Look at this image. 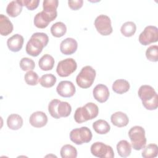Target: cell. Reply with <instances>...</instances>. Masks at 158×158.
<instances>
[{
    "label": "cell",
    "instance_id": "6da1fadb",
    "mask_svg": "<svg viewBox=\"0 0 158 158\" xmlns=\"http://www.w3.org/2000/svg\"><path fill=\"white\" fill-rule=\"evenodd\" d=\"M49 41L48 36L44 33H33L27 43L25 50L27 53L33 57L38 56L46 46Z\"/></svg>",
    "mask_w": 158,
    "mask_h": 158
},
{
    "label": "cell",
    "instance_id": "7a4b0ae2",
    "mask_svg": "<svg viewBox=\"0 0 158 158\" xmlns=\"http://www.w3.org/2000/svg\"><path fill=\"white\" fill-rule=\"evenodd\" d=\"M138 94L143 106L146 109L152 110L157 108V94L151 86L147 85L141 86Z\"/></svg>",
    "mask_w": 158,
    "mask_h": 158
},
{
    "label": "cell",
    "instance_id": "3957f363",
    "mask_svg": "<svg viewBox=\"0 0 158 158\" xmlns=\"http://www.w3.org/2000/svg\"><path fill=\"white\" fill-rule=\"evenodd\" d=\"M99 114V109L93 102H88L83 107H78L74 114V119L78 123H81L96 118Z\"/></svg>",
    "mask_w": 158,
    "mask_h": 158
},
{
    "label": "cell",
    "instance_id": "277c9868",
    "mask_svg": "<svg viewBox=\"0 0 158 158\" xmlns=\"http://www.w3.org/2000/svg\"><path fill=\"white\" fill-rule=\"evenodd\" d=\"M48 111L53 118L58 119L69 116L72 112V107L67 102L54 99L49 102Z\"/></svg>",
    "mask_w": 158,
    "mask_h": 158
},
{
    "label": "cell",
    "instance_id": "5b68a950",
    "mask_svg": "<svg viewBox=\"0 0 158 158\" xmlns=\"http://www.w3.org/2000/svg\"><path fill=\"white\" fill-rule=\"evenodd\" d=\"M132 147L134 149L139 151L144 148L146 144L145 130L141 126H134L128 131Z\"/></svg>",
    "mask_w": 158,
    "mask_h": 158
},
{
    "label": "cell",
    "instance_id": "8992f818",
    "mask_svg": "<svg viewBox=\"0 0 158 158\" xmlns=\"http://www.w3.org/2000/svg\"><path fill=\"white\" fill-rule=\"evenodd\" d=\"M96 75V71L91 66H85L77 76L76 83L81 88H88L92 86Z\"/></svg>",
    "mask_w": 158,
    "mask_h": 158
},
{
    "label": "cell",
    "instance_id": "52a82bcc",
    "mask_svg": "<svg viewBox=\"0 0 158 158\" xmlns=\"http://www.w3.org/2000/svg\"><path fill=\"white\" fill-rule=\"evenodd\" d=\"M92 137L93 135L90 129L86 127L75 128L70 133V140L77 145L90 142Z\"/></svg>",
    "mask_w": 158,
    "mask_h": 158
},
{
    "label": "cell",
    "instance_id": "ba28073f",
    "mask_svg": "<svg viewBox=\"0 0 158 158\" xmlns=\"http://www.w3.org/2000/svg\"><path fill=\"white\" fill-rule=\"evenodd\" d=\"M91 153L95 157L99 158H113L114 152L110 146L102 142H95L90 148Z\"/></svg>",
    "mask_w": 158,
    "mask_h": 158
},
{
    "label": "cell",
    "instance_id": "9c48e42d",
    "mask_svg": "<svg viewBox=\"0 0 158 158\" xmlns=\"http://www.w3.org/2000/svg\"><path fill=\"white\" fill-rule=\"evenodd\" d=\"M77 68L76 61L73 58H67L59 61L56 68V72L61 77H66L73 73Z\"/></svg>",
    "mask_w": 158,
    "mask_h": 158
},
{
    "label": "cell",
    "instance_id": "30bf717a",
    "mask_svg": "<svg viewBox=\"0 0 158 158\" xmlns=\"http://www.w3.org/2000/svg\"><path fill=\"white\" fill-rule=\"evenodd\" d=\"M139 42L144 46L157 42L158 40V29L156 26L148 25L140 33Z\"/></svg>",
    "mask_w": 158,
    "mask_h": 158
},
{
    "label": "cell",
    "instance_id": "8fae6325",
    "mask_svg": "<svg viewBox=\"0 0 158 158\" xmlns=\"http://www.w3.org/2000/svg\"><path fill=\"white\" fill-rule=\"evenodd\" d=\"M94 26L98 32L103 36L109 35L113 31L110 19L106 15L98 16L94 20Z\"/></svg>",
    "mask_w": 158,
    "mask_h": 158
},
{
    "label": "cell",
    "instance_id": "7c38bea8",
    "mask_svg": "<svg viewBox=\"0 0 158 158\" xmlns=\"http://www.w3.org/2000/svg\"><path fill=\"white\" fill-rule=\"evenodd\" d=\"M57 93L59 95L64 98H70L74 95L76 91L73 83L68 80L60 81L56 88Z\"/></svg>",
    "mask_w": 158,
    "mask_h": 158
},
{
    "label": "cell",
    "instance_id": "4fadbf2b",
    "mask_svg": "<svg viewBox=\"0 0 158 158\" xmlns=\"http://www.w3.org/2000/svg\"><path fill=\"white\" fill-rule=\"evenodd\" d=\"M78 48L77 41L72 38H67L60 43V52L65 55H71L75 52Z\"/></svg>",
    "mask_w": 158,
    "mask_h": 158
},
{
    "label": "cell",
    "instance_id": "5bb4252c",
    "mask_svg": "<svg viewBox=\"0 0 158 158\" xmlns=\"http://www.w3.org/2000/svg\"><path fill=\"white\" fill-rule=\"evenodd\" d=\"M29 122L31 126L35 128H41L46 125L48 122V117L44 112L42 111H36L30 115Z\"/></svg>",
    "mask_w": 158,
    "mask_h": 158
},
{
    "label": "cell",
    "instance_id": "9a60e30c",
    "mask_svg": "<svg viewBox=\"0 0 158 158\" xmlns=\"http://www.w3.org/2000/svg\"><path fill=\"white\" fill-rule=\"evenodd\" d=\"M93 94L94 99L101 103L106 102L109 97V89L104 84L97 85L93 90Z\"/></svg>",
    "mask_w": 158,
    "mask_h": 158
},
{
    "label": "cell",
    "instance_id": "2e32d148",
    "mask_svg": "<svg viewBox=\"0 0 158 158\" xmlns=\"http://www.w3.org/2000/svg\"><path fill=\"white\" fill-rule=\"evenodd\" d=\"M24 39L23 37L19 34H15L7 41V45L9 50L12 52L19 51L23 46Z\"/></svg>",
    "mask_w": 158,
    "mask_h": 158
},
{
    "label": "cell",
    "instance_id": "e0dca14e",
    "mask_svg": "<svg viewBox=\"0 0 158 158\" xmlns=\"http://www.w3.org/2000/svg\"><path fill=\"white\" fill-rule=\"evenodd\" d=\"M59 5L57 0H44L43 2V11L54 20L57 15V8Z\"/></svg>",
    "mask_w": 158,
    "mask_h": 158
},
{
    "label": "cell",
    "instance_id": "ac0fdd59",
    "mask_svg": "<svg viewBox=\"0 0 158 158\" xmlns=\"http://www.w3.org/2000/svg\"><path fill=\"white\" fill-rule=\"evenodd\" d=\"M110 120L114 125L120 128L127 126L129 122V118L127 114L120 111L112 114Z\"/></svg>",
    "mask_w": 158,
    "mask_h": 158
},
{
    "label": "cell",
    "instance_id": "d6986e66",
    "mask_svg": "<svg viewBox=\"0 0 158 158\" xmlns=\"http://www.w3.org/2000/svg\"><path fill=\"white\" fill-rule=\"evenodd\" d=\"M53 21L52 19L43 10L37 13L34 17V25L39 28H44L49 23Z\"/></svg>",
    "mask_w": 158,
    "mask_h": 158
},
{
    "label": "cell",
    "instance_id": "ffe728a7",
    "mask_svg": "<svg viewBox=\"0 0 158 158\" xmlns=\"http://www.w3.org/2000/svg\"><path fill=\"white\" fill-rule=\"evenodd\" d=\"M14 27L9 19L3 15H0V33L2 36H7L13 31Z\"/></svg>",
    "mask_w": 158,
    "mask_h": 158
},
{
    "label": "cell",
    "instance_id": "44dd1931",
    "mask_svg": "<svg viewBox=\"0 0 158 158\" xmlns=\"http://www.w3.org/2000/svg\"><path fill=\"white\" fill-rule=\"evenodd\" d=\"M22 7L23 5L20 0L12 1L7 6L6 12L9 16L15 17L21 13Z\"/></svg>",
    "mask_w": 158,
    "mask_h": 158
},
{
    "label": "cell",
    "instance_id": "7402d4cb",
    "mask_svg": "<svg viewBox=\"0 0 158 158\" xmlns=\"http://www.w3.org/2000/svg\"><path fill=\"white\" fill-rule=\"evenodd\" d=\"M23 118L18 114H12L8 116L7 118V127L12 130H17L23 125Z\"/></svg>",
    "mask_w": 158,
    "mask_h": 158
},
{
    "label": "cell",
    "instance_id": "603a6c76",
    "mask_svg": "<svg viewBox=\"0 0 158 158\" xmlns=\"http://www.w3.org/2000/svg\"><path fill=\"white\" fill-rule=\"evenodd\" d=\"M130 85L129 82L124 79H118L112 84V90L119 94L127 93L130 89Z\"/></svg>",
    "mask_w": 158,
    "mask_h": 158
},
{
    "label": "cell",
    "instance_id": "cb8c5ba5",
    "mask_svg": "<svg viewBox=\"0 0 158 158\" xmlns=\"http://www.w3.org/2000/svg\"><path fill=\"white\" fill-rule=\"evenodd\" d=\"M54 59L53 57L48 54L43 55L38 61L40 68L43 71L51 70L54 65Z\"/></svg>",
    "mask_w": 158,
    "mask_h": 158
},
{
    "label": "cell",
    "instance_id": "d4e9b609",
    "mask_svg": "<svg viewBox=\"0 0 158 158\" xmlns=\"http://www.w3.org/2000/svg\"><path fill=\"white\" fill-rule=\"evenodd\" d=\"M118 155L122 157H127L131 154V146L127 140H121L117 144Z\"/></svg>",
    "mask_w": 158,
    "mask_h": 158
},
{
    "label": "cell",
    "instance_id": "484cf974",
    "mask_svg": "<svg viewBox=\"0 0 158 158\" xmlns=\"http://www.w3.org/2000/svg\"><path fill=\"white\" fill-rule=\"evenodd\" d=\"M93 128L97 133L100 135L106 134L110 130V125L107 123V122L102 119L95 121L93 123Z\"/></svg>",
    "mask_w": 158,
    "mask_h": 158
},
{
    "label": "cell",
    "instance_id": "4316f807",
    "mask_svg": "<svg viewBox=\"0 0 158 158\" xmlns=\"http://www.w3.org/2000/svg\"><path fill=\"white\" fill-rule=\"evenodd\" d=\"M67 31L66 25L62 22H57L51 27V33L54 37L60 38L64 36Z\"/></svg>",
    "mask_w": 158,
    "mask_h": 158
},
{
    "label": "cell",
    "instance_id": "83f0119b",
    "mask_svg": "<svg viewBox=\"0 0 158 158\" xmlns=\"http://www.w3.org/2000/svg\"><path fill=\"white\" fill-rule=\"evenodd\" d=\"M60 153L62 158H76L77 157V151L71 144L64 145L61 148Z\"/></svg>",
    "mask_w": 158,
    "mask_h": 158
},
{
    "label": "cell",
    "instance_id": "f1b7e54d",
    "mask_svg": "<svg viewBox=\"0 0 158 158\" xmlns=\"http://www.w3.org/2000/svg\"><path fill=\"white\" fill-rule=\"evenodd\" d=\"M136 30V24L133 22H127L124 23L120 28L122 34L126 37H130L133 36Z\"/></svg>",
    "mask_w": 158,
    "mask_h": 158
},
{
    "label": "cell",
    "instance_id": "f546056e",
    "mask_svg": "<svg viewBox=\"0 0 158 158\" xmlns=\"http://www.w3.org/2000/svg\"><path fill=\"white\" fill-rule=\"evenodd\" d=\"M158 147L156 144H149L144 148L142 157L144 158H154L157 156Z\"/></svg>",
    "mask_w": 158,
    "mask_h": 158
},
{
    "label": "cell",
    "instance_id": "4dcf8cb0",
    "mask_svg": "<svg viewBox=\"0 0 158 158\" xmlns=\"http://www.w3.org/2000/svg\"><path fill=\"white\" fill-rule=\"evenodd\" d=\"M56 77L51 74L47 73L42 75L39 80L40 85L44 88H51L53 86L56 82Z\"/></svg>",
    "mask_w": 158,
    "mask_h": 158
},
{
    "label": "cell",
    "instance_id": "1f68e13d",
    "mask_svg": "<svg viewBox=\"0 0 158 158\" xmlns=\"http://www.w3.org/2000/svg\"><path fill=\"white\" fill-rule=\"evenodd\" d=\"M146 58L151 62L158 60V46L157 45L150 46L146 51Z\"/></svg>",
    "mask_w": 158,
    "mask_h": 158
},
{
    "label": "cell",
    "instance_id": "d6a6232c",
    "mask_svg": "<svg viewBox=\"0 0 158 158\" xmlns=\"http://www.w3.org/2000/svg\"><path fill=\"white\" fill-rule=\"evenodd\" d=\"M24 79L27 85L35 86L38 83L39 77L36 72L32 70H30L25 73L24 76Z\"/></svg>",
    "mask_w": 158,
    "mask_h": 158
},
{
    "label": "cell",
    "instance_id": "836d02e7",
    "mask_svg": "<svg viewBox=\"0 0 158 158\" xmlns=\"http://www.w3.org/2000/svg\"><path fill=\"white\" fill-rule=\"evenodd\" d=\"M19 65L21 69L23 71L32 70L35 67V62L28 57H23L20 60Z\"/></svg>",
    "mask_w": 158,
    "mask_h": 158
},
{
    "label": "cell",
    "instance_id": "e575fe53",
    "mask_svg": "<svg viewBox=\"0 0 158 158\" xmlns=\"http://www.w3.org/2000/svg\"><path fill=\"white\" fill-rule=\"evenodd\" d=\"M23 6H25L28 10H33L36 9L40 3L39 0H20Z\"/></svg>",
    "mask_w": 158,
    "mask_h": 158
},
{
    "label": "cell",
    "instance_id": "d590c367",
    "mask_svg": "<svg viewBox=\"0 0 158 158\" xmlns=\"http://www.w3.org/2000/svg\"><path fill=\"white\" fill-rule=\"evenodd\" d=\"M83 0H73V1H69L68 4L69 7L74 10H78L80 9L83 6Z\"/></svg>",
    "mask_w": 158,
    "mask_h": 158
}]
</instances>
